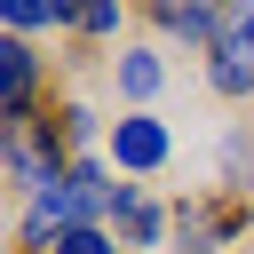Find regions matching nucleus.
Segmentation results:
<instances>
[{
    "label": "nucleus",
    "mask_w": 254,
    "mask_h": 254,
    "mask_svg": "<svg viewBox=\"0 0 254 254\" xmlns=\"http://www.w3.org/2000/svg\"><path fill=\"white\" fill-rule=\"evenodd\" d=\"M40 79H48L40 48L16 40V32H0V127L24 119V111H40Z\"/></svg>",
    "instance_id": "obj_4"
},
{
    "label": "nucleus",
    "mask_w": 254,
    "mask_h": 254,
    "mask_svg": "<svg viewBox=\"0 0 254 254\" xmlns=\"http://www.w3.org/2000/svg\"><path fill=\"white\" fill-rule=\"evenodd\" d=\"M222 16H230V32L206 48V87L230 95V103H246V95H254V0H238V8H222Z\"/></svg>",
    "instance_id": "obj_2"
},
{
    "label": "nucleus",
    "mask_w": 254,
    "mask_h": 254,
    "mask_svg": "<svg viewBox=\"0 0 254 254\" xmlns=\"http://www.w3.org/2000/svg\"><path fill=\"white\" fill-rule=\"evenodd\" d=\"M151 24H159V32H175V40H198V48H214V40L230 32V16H222V8H175V0H159V8H151Z\"/></svg>",
    "instance_id": "obj_6"
},
{
    "label": "nucleus",
    "mask_w": 254,
    "mask_h": 254,
    "mask_svg": "<svg viewBox=\"0 0 254 254\" xmlns=\"http://www.w3.org/2000/svg\"><path fill=\"white\" fill-rule=\"evenodd\" d=\"M79 8L64 0H0V32H71Z\"/></svg>",
    "instance_id": "obj_7"
},
{
    "label": "nucleus",
    "mask_w": 254,
    "mask_h": 254,
    "mask_svg": "<svg viewBox=\"0 0 254 254\" xmlns=\"http://www.w3.org/2000/svg\"><path fill=\"white\" fill-rule=\"evenodd\" d=\"M56 127H64V151H87V143H95V111H87V103H64Z\"/></svg>",
    "instance_id": "obj_10"
},
{
    "label": "nucleus",
    "mask_w": 254,
    "mask_h": 254,
    "mask_svg": "<svg viewBox=\"0 0 254 254\" xmlns=\"http://www.w3.org/2000/svg\"><path fill=\"white\" fill-rule=\"evenodd\" d=\"M238 230H246V214L222 206V198H190V206H183V254H214V246H230Z\"/></svg>",
    "instance_id": "obj_5"
},
{
    "label": "nucleus",
    "mask_w": 254,
    "mask_h": 254,
    "mask_svg": "<svg viewBox=\"0 0 254 254\" xmlns=\"http://www.w3.org/2000/svg\"><path fill=\"white\" fill-rule=\"evenodd\" d=\"M103 151H111V167H119V175H159V167H167V151H175V135H167V119L127 111V119H111Z\"/></svg>",
    "instance_id": "obj_3"
},
{
    "label": "nucleus",
    "mask_w": 254,
    "mask_h": 254,
    "mask_svg": "<svg viewBox=\"0 0 254 254\" xmlns=\"http://www.w3.org/2000/svg\"><path fill=\"white\" fill-rule=\"evenodd\" d=\"M56 254H127V246H111L103 230H64V238H56Z\"/></svg>",
    "instance_id": "obj_11"
},
{
    "label": "nucleus",
    "mask_w": 254,
    "mask_h": 254,
    "mask_svg": "<svg viewBox=\"0 0 254 254\" xmlns=\"http://www.w3.org/2000/svg\"><path fill=\"white\" fill-rule=\"evenodd\" d=\"M111 71H119V95H127V103H151V95L167 87V64H159V48H127Z\"/></svg>",
    "instance_id": "obj_8"
},
{
    "label": "nucleus",
    "mask_w": 254,
    "mask_h": 254,
    "mask_svg": "<svg viewBox=\"0 0 254 254\" xmlns=\"http://www.w3.org/2000/svg\"><path fill=\"white\" fill-rule=\"evenodd\" d=\"M0 167L40 198L48 183H64L71 175V159H64V127H56V111H24V119H8L0 127Z\"/></svg>",
    "instance_id": "obj_1"
},
{
    "label": "nucleus",
    "mask_w": 254,
    "mask_h": 254,
    "mask_svg": "<svg viewBox=\"0 0 254 254\" xmlns=\"http://www.w3.org/2000/svg\"><path fill=\"white\" fill-rule=\"evenodd\" d=\"M119 230H127V246H159V238H167V206H151V198H135V206L119 214Z\"/></svg>",
    "instance_id": "obj_9"
},
{
    "label": "nucleus",
    "mask_w": 254,
    "mask_h": 254,
    "mask_svg": "<svg viewBox=\"0 0 254 254\" xmlns=\"http://www.w3.org/2000/svg\"><path fill=\"white\" fill-rule=\"evenodd\" d=\"M71 32H95V40H103V32H119V8H79V24H71Z\"/></svg>",
    "instance_id": "obj_12"
}]
</instances>
